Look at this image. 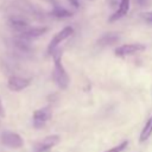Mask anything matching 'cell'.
<instances>
[{
  "label": "cell",
  "mask_w": 152,
  "mask_h": 152,
  "mask_svg": "<svg viewBox=\"0 0 152 152\" xmlns=\"http://www.w3.org/2000/svg\"><path fill=\"white\" fill-rule=\"evenodd\" d=\"M52 55H53V71H52L53 81L61 89H66L70 80L68 72L65 71L62 64V51L56 49L52 52Z\"/></svg>",
  "instance_id": "obj_1"
},
{
  "label": "cell",
  "mask_w": 152,
  "mask_h": 152,
  "mask_svg": "<svg viewBox=\"0 0 152 152\" xmlns=\"http://www.w3.org/2000/svg\"><path fill=\"white\" fill-rule=\"evenodd\" d=\"M0 141L2 145L10 148H20L24 146V139L21 135L12 131H4L0 134Z\"/></svg>",
  "instance_id": "obj_2"
},
{
  "label": "cell",
  "mask_w": 152,
  "mask_h": 152,
  "mask_svg": "<svg viewBox=\"0 0 152 152\" xmlns=\"http://www.w3.org/2000/svg\"><path fill=\"white\" fill-rule=\"evenodd\" d=\"M72 33H74V28H72L71 26H66V27L62 28L58 33H56V34L53 36V38L51 39L49 46H48V53H52V52L57 49V46H58L63 40H65L66 38H69Z\"/></svg>",
  "instance_id": "obj_3"
},
{
  "label": "cell",
  "mask_w": 152,
  "mask_h": 152,
  "mask_svg": "<svg viewBox=\"0 0 152 152\" xmlns=\"http://www.w3.org/2000/svg\"><path fill=\"white\" fill-rule=\"evenodd\" d=\"M142 50H145V45H142L140 43H132V44H124V45L115 48L114 52L116 56L125 57V56H129V55L140 52Z\"/></svg>",
  "instance_id": "obj_4"
},
{
  "label": "cell",
  "mask_w": 152,
  "mask_h": 152,
  "mask_svg": "<svg viewBox=\"0 0 152 152\" xmlns=\"http://www.w3.org/2000/svg\"><path fill=\"white\" fill-rule=\"evenodd\" d=\"M51 109L49 107H43L33 113V126L36 128H42L51 118Z\"/></svg>",
  "instance_id": "obj_5"
},
{
  "label": "cell",
  "mask_w": 152,
  "mask_h": 152,
  "mask_svg": "<svg viewBox=\"0 0 152 152\" xmlns=\"http://www.w3.org/2000/svg\"><path fill=\"white\" fill-rule=\"evenodd\" d=\"M58 142H59V137L58 135H56V134L48 135L34 146V151L36 152H48L53 146H56Z\"/></svg>",
  "instance_id": "obj_6"
},
{
  "label": "cell",
  "mask_w": 152,
  "mask_h": 152,
  "mask_svg": "<svg viewBox=\"0 0 152 152\" xmlns=\"http://www.w3.org/2000/svg\"><path fill=\"white\" fill-rule=\"evenodd\" d=\"M30 86V80L20 76H11L7 81V87L12 91H20Z\"/></svg>",
  "instance_id": "obj_7"
},
{
  "label": "cell",
  "mask_w": 152,
  "mask_h": 152,
  "mask_svg": "<svg viewBox=\"0 0 152 152\" xmlns=\"http://www.w3.org/2000/svg\"><path fill=\"white\" fill-rule=\"evenodd\" d=\"M48 27L43 26V27H28L27 30H25L24 32H21V38L24 39H33L37 37L43 36L45 32H48Z\"/></svg>",
  "instance_id": "obj_8"
},
{
  "label": "cell",
  "mask_w": 152,
  "mask_h": 152,
  "mask_svg": "<svg viewBox=\"0 0 152 152\" xmlns=\"http://www.w3.org/2000/svg\"><path fill=\"white\" fill-rule=\"evenodd\" d=\"M128 10H129V0H121L118 11L109 18V21H115V20L120 19L121 17L126 15L127 12H128Z\"/></svg>",
  "instance_id": "obj_9"
},
{
  "label": "cell",
  "mask_w": 152,
  "mask_h": 152,
  "mask_svg": "<svg viewBox=\"0 0 152 152\" xmlns=\"http://www.w3.org/2000/svg\"><path fill=\"white\" fill-rule=\"evenodd\" d=\"M10 26L13 28V30H15V31H18V32H24L25 30H27L30 26H28V23L26 21V20H24V19H21V18H17V17H12L11 19H10Z\"/></svg>",
  "instance_id": "obj_10"
},
{
  "label": "cell",
  "mask_w": 152,
  "mask_h": 152,
  "mask_svg": "<svg viewBox=\"0 0 152 152\" xmlns=\"http://www.w3.org/2000/svg\"><path fill=\"white\" fill-rule=\"evenodd\" d=\"M151 134H152V116L147 120V122L145 124L144 128L141 129L140 135H139V141L142 142V141L147 140V139L151 137Z\"/></svg>",
  "instance_id": "obj_11"
},
{
  "label": "cell",
  "mask_w": 152,
  "mask_h": 152,
  "mask_svg": "<svg viewBox=\"0 0 152 152\" xmlns=\"http://www.w3.org/2000/svg\"><path fill=\"white\" fill-rule=\"evenodd\" d=\"M116 40H119V36L115 33H106L103 37H101L97 42L99 45H110L113 43H115Z\"/></svg>",
  "instance_id": "obj_12"
},
{
  "label": "cell",
  "mask_w": 152,
  "mask_h": 152,
  "mask_svg": "<svg viewBox=\"0 0 152 152\" xmlns=\"http://www.w3.org/2000/svg\"><path fill=\"white\" fill-rule=\"evenodd\" d=\"M52 15L56 17V18H66V17H71L72 13H71L70 11H68V10H65V8H62V7H59V6L57 5V6H55L53 10H52Z\"/></svg>",
  "instance_id": "obj_13"
},
{
  "label": "cell",
  "mask_w": 152,
  "mask_h": 152,
  "mask_svg": "<svg viewBox=\"0 0 152 152\" xmlns=\"http://www.w3.org/2000/svg\"><path fill=\"white\" fill-rule=\"evenodd\" d=\"M127 141H124V142H121L120 145H118V146H115V147H112V148H109V150H107V151H104V152H121V151H124L125 150V147L127 146Z\"/></svg>",
  "instance_id": "obj_14"
},
{
  "label": "cell",
  "mask_w": 152,
  "mask_h": 152,
  "mask_svg": "<svg viewBox=\"0 0 152 152\" xmlns=\"http://www.w3.org/2000/svg\"><path fill=\"white\" fill-rule=\"evenodd\" d=\"M142 18H144L146 21L152 23V12H145V13H142Z\"/></svg>",
  "instance_id": "obj_15"
},
{
  "label": "cell",
  "mask_w": 152,
  "mask_h": 152,
  "mask_svg": "<svg viewBox=\"0 0 152 152\" xmlns=\"http://www.w3.org/2000/svg\"><path fill=\"white\" fill-rule=\"evenodd\" d=\"M68 1H69L70 5H72L74 7H76V8L80 7V0H68Z\"/></svg>",
  "instance_id": "obj_16"
},
{
  "label": "cell",
  "mask_w": 152,
  "mask_h": 152,
  "mask_svg": "<svg viewBox=\"0 0 152 152\" xmlns=\"http://www.w3.org/2000/svg\"><path fill=\"white\" fill-rule=\"evenodd\" d=\"M0 116H1V118L5 116V108H4V104H2L1 97H0Z\"/></svg>",
  "instance_id": "obj_17"
}]
</instances>
